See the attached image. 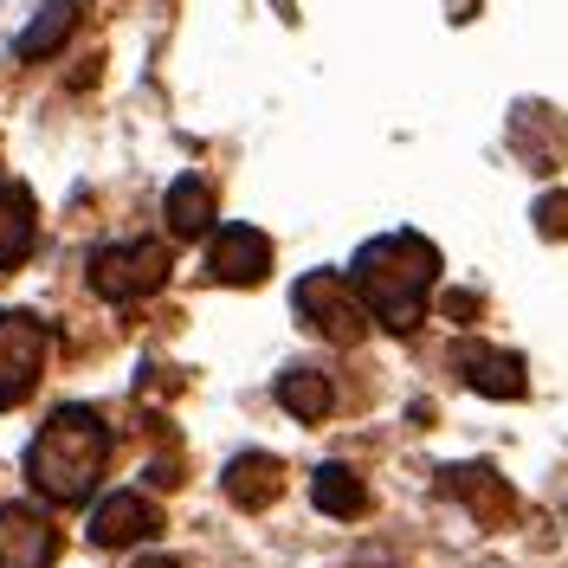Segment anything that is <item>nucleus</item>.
I'll list each match as a JSON object with an SVG mask.
<instances>
[{
    "mask_svg": "<svg viewBox=\"0 0 568 568\" xmlns=\"http://www.w3.org/2000/svg\"><path fill=\"white\" fill-rule=\"evenodd\" d=\"M349 284L382 329H414L426 317V291L439 284V246L420 233H382L355 252Z\"/></svg>",
    "mask_w": 568,
    "mask_h": 568,
    "instance_id": "obj_1",
    "label": "nucleus"
},
{
    "mask_svg": "<svg viewBox=\"0 0 568 568\" xmlns=\"http://www.w3.org/2000/svg\"><path fill=\"white\" fill-rule=\"evenodd\" d=\"M110 459V426L91 407H59L27 446V478L45 504H84Z\"/></svg>",
    "mask_w": 568,
    "mask_h": 568,
    "instance_id": "obj_2",
    "label": "nucleus"
},
{
    "mask_svg": "<svg viewBox=\"0 0 568 568\" xmlns=\"http://www.w3.org/2000/svg\"><path fill=\"white\" fill-rule=\"evenodd\" d=\"M162 278H169L162 240H123V246L91 252V291H98L104 304H136L149 291H162Z\"/></svg>",
    "mask_w": 568,
    "mask_h": 568,
    "instance_id": "obj_3",
    "label": "nucleus"
},
{
    "mask_svg": "<svg viewBox=\"0 0 568 568\" xmlns=\"http://www.w3.org/2000/svg\"><path fill=\"white\" fill-rule=\"evenodd\" d=\"M291 304H297V317L311 323L317 336H329V343H362V336H368V311H362V297H355V284L343 278V272H311V278H297Z\"/></svg>",
    "mask_w": 568,
    "mask_h": 568,
    "instance_id": "obj_4",
    "label": "nucleus"
},
{
    "mask_svg": "<svg viewBox=\"0 0 568 568\" xmlns=\"http://www.w3.org/2000/svg\"><path fill=\"white\" fill-rule=\"evenodd\" d=\"M45 368V323L27 311H0V407H20Z\"/></svg>",
    "mask_w": 568,
    "mask_h": 568,
    "instance_id": "obj_5",
    "label": "nucleus"
},
{
    "mask_svg": "<svg viewBox=\"0 0 568 568\" xmlns=\"http://www.w3.org/2000/svg\"><path fill=\"white\" fill-rule=\"evenodd\" d=\"M59 524L33 504H0V568H52Z\"/></svg>",
    "mask_w": 568,
    "mask_h": 568,
    "instance_id": "obj_6",
    "label": "nucleus"
},
{
    "mask_svg": "<svg viewBox=\"0 0 568 568\" xmlns=\"http://www.w3.org/2000/svg\"><path fill=\"white\" fill-rule=\"evenodd\" d=\"M272 272V240L258 226H220L207 240V278L213 284H258Z\"/></svg>",
    "mask_w": 568,
    "mask_h": 568,
    "instance_id": "obj_7",
    "label": "nucleus"
},
{
    "mask_svg": "<svg viewBox=\"0 0 568 568\" xmlns=\"http://www.w3.org/2000/svg\"><path fill=\"white\" fill-rule=\"evenodd\" d=\"M459 382L471 394H485V400H517V394L530 388V375H524V362L510 349H485V343H465L459 355Z\"/></svg>",
    "mask_w": 568,
    "mask_h": 568,
    "instance_id": "obj_8",
    "label": "nucleus"
},
{
    "mask_svg": "<svg viewBox=\"0 0 568 568\" xmlns=\"http://www.w3.org/2000/svg\"><path fill=\"white\" fill-rule=\"evenodd\" d=\"M149 530H155V504L142 491H116L91 510V542H98V549H130V542H142Z\"/></svg>",
    "mask_w": 568,
    "mask_h": 568,
    "instance_id": "obj_9",
    "label": "nucleus"
},
{
    "mask_svg": "<svg viewBox=\"0 0 568 568\" xmlns=\"http://www.w3.org/2000/svg\"><path fill=\"white\" fill-rule=\"evenodd\" d=\"M439 491H446V497H459V504H471V517H478V524H504V517L517 510L510 485L497 478L491 465H453V471L439 478Z\"/></svg>",
    "mask_w": 568,
    "mask_h": 568,
    "instance_id": "obj_10",
    "label": "nucleus"
},
{
    "mask_svg": "<svg viewBox=\"0 0 568 568\" xmlns=\"http://www.w3.org/2000/svg\"><path fill=\"white\" fill-rule=\"evenodd\" d=\"M220 491L233 497L240 510H265V504L284 491V465L272 459V453H240V459L220 471Z\"/></svg>",
    "mask_w": 568,
    "mask_h": 568,
    "instance_id": "obj_11",
    "label": "nucleus"
},
{
    "mask_svg": "<svg viewBox=\"0 0 568 568\" xmlns=\"http://www.w3.org/2000/svg\"><path fill=\"white\" fill-rule=\"evenodd\" d=\"M39 240V207L20 181H0V272H13Z\"/></svg>",
    "mask_w": 568,
    "mask_h": 568,
    "instance_id": "obj_12",
    "label": "nucleus"
},
{
    "mask_svg": "<svg viewBox=\"0 0 568 568\" xmlns=\"http://www.w3.org/2000/svg\"><path fill=\"white\" fill-rule=\"evenodd\" d=\"M162 213H169V233H175V240H201L213 226V187L201 175H181L175 187H169Z\"/></svg>",
    "mask_w": 568,
    "mask_h": 568,
    "instance_id": "obj_13",
    "label": "nucleus"
},
{
    "mask_svg": "<svg viewBox=\"0 0 568 568\" xmlns=\"http://www.w3.org/2000/svg\"><path fill=\"white\" fill-rule=\"evenodd\" d=\"M71 27H78V0H45V13L13 39V59H52V52L65 45Z\"/></svg>",
    "mask_w": 568,
    "mask_h": 568,
    "instance_id": "obj_14",
    "label": "nucleus"
},
{
    "mask_svg": "<svg viewBox=\"0 0 568 568\" xmlns=\"http://www.w3.org/2000/svg\"><path fill=\"white\" fill-rule=\"evenodd\" d=\"M329 382H323V368H284L278 375V407L291 420H323L329 414Z\"/></svg>",
    "mask_w": 568,
    "mask_h": 568,
    "instance_id": "obj_15",
    "label": "nucleus"
},
{
    "mask_svg": "<svg viewBox=\"0 0 568 568\" xmlns=\"http://www.w3.org/2000/svg\"><path fill=\"white\" fill-rule=\"evenodd\" d=\"M311 497H317L323 517H362L368 510V491H362V478H355L349 465H323L317 478H311Z\"/></svg>",
    "mask_w": 568,
    "mask_h": 568,
    "instance_id": "obj_16",
    "label": "nucleus"
},
{
    "mask_svg": "<svg viewBox=\"0 0 568 568\" xmlns=\"http://www.w3.org/2000/svg\"><path fill=\"white\" fill-rule=\"evenodd\" d=\"M536 226H542L549 240H568V194H542V201H536Z\"/></svg>",
    "mask_w": 568,
    "mask_h": 568,
    "instance_id": "obj_17",
    "label": "nucleus"
},
{
    "mask_svg": "<svg viewBox=\"0 0 568 568\" xmlns=\"http://www.w3.org/2000/svg\"><path fill=\"white\" fill-rule=\"evenodd\" d=\"M446 317H453V323H471V297H465V291H459V297H446Z\"/></svg>",
    "mask_w": 568,
    "mask_h": 568,
    "instance_id": "obj_18",
    "label": "nucleus"
},
{
    "mask_svg": "<svg viewBox=\"0 0 568 568\" xmlns=\"http://www.w3.org/2000/svg\"><path fill=\"white\" fill-rule=\"evenodd\" d=\"M136 568H181L175 556H149V562H136Z\"/></svg>",
    "mask_w": 568,
    "mask_h": 568,
    "instance_id": "obj_19",
    "label": "nucleus"
}]
</instances>
